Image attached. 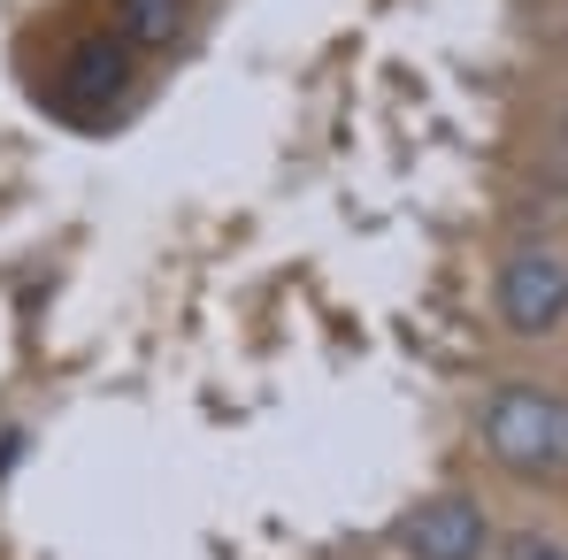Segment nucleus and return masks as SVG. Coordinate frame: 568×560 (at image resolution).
<instances>
[{
    "label": "nucleus",
    "instance_id": "1",
    "mask_svg": "<svg viewBox=\"0 0 568 560\" xmlns=\"http://www.w3.org/2000/svg\"><path fill=\"white\" fill-rule=\"evenodd\" d=\"M484 454L523 483L568 476V399L546 384H499L484 399Z\"/></svg>",
    "mask_w": 568,
    "mask_h": 560
},
{
    "label": "nucleus",
    "instance_id": "2",
    "mask_svg": "<svg viewBox=\"0 0 568 560\" xmlns=\"http://www.w3.org/2000/svg\"><path fill=\"white\" fill-rule=\"evenodd\" d=\"M499 323L515 338H546L568 323V254L554 246H515L499 262Z\"/></svg>",
    "mask_w": 568,
    "mask_h": 560
},
{
    "label": "nucleus",
    "instance_id": "3",
    "mask_svg": "<svg viewBox=\"0 0 568 560\" xmlns=\"http://www.w3.org/2000/svg\"><path fill=\"white\" fill-rule=\"evenodd\" d=\"M392 546L407 560H484L499 546V530H491V515L476 507L469 491H438V499H423L415 515H399Z\"/></svg>",
    "mask_w": 568,
    "mask_h": 560
},
{
    "label": "nucleus",
    "instance_id": "4",
    "mask_svg": "<svg viewBox=\"0 0 568 560\" xmlns=\"http://www.w3.org/2000/svg\"><path fill=\"white\" fill-rule=\"evenodd\" d=\"M185 23V0H123V39L131 47H170Z\"/></svg>",
    "mask_w": 568,
    "mask_h": 560
},
{
    "label": "nucleus",
    "instance_id": "5",
    "mask_svg": "<svg viewBox=\"0 0 568 560\" xmlns=\"http://www.w3.org/2000/svg\"><path fill=\"white\" fill-rule=\"evenodd\" d=\"M70 78H78V93L108 100L115 85H123V54H115V47H78V62H70Z\"/></svg>",
    "mask_w": 568,
    "mask_h": 560
},
{
    "label": "nucleus",
    "instance_id": "6",
    "mask_svg": "<svg viewBox=\"0 0 568 560\" xmlns=\"http://www.w3.org/2000/svg\"><path fill=\"white\" fill-rule=\"evenodd\" d=\"M507 560H568V546L538 538V530H523V538H507Z\"/></svg>",
    "mask_w": 568,
    "mask_h": 560
},
{
    "label": "nucleus",
    "instance_id": "7",
    "mask_svg": "<svg viewBox=\"0 0 568 560\" xmlns=\"http://www.w3.org/2000/svg\"><path fill=\"white\" fill-rule=\"evenodd\" d=\"M561 139H568V123H561Z\"/></svg>",
    "mask_w": 568,
    "mask_h": 560
}]
</instances>
